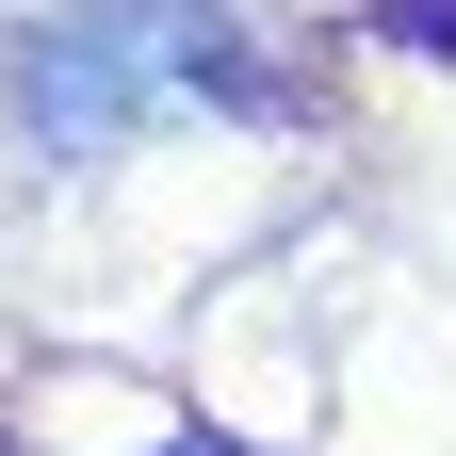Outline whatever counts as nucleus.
Returning <instances> with one entry per match:
<instances>
[{
    "mask_svg": "<svg viewBox=\"0 0 456 456\" xmlns=\"http://www.w3.org/2000/svg\"><path fill=\"white\" fill-rule=\"evenodd\" d=\"M163 456H228V440H163Z\"/></svg>",
    "mask_w": 456,
    "mask_h": 456,
    "instance_id": "nucleus-2",
    "label": "nucleus"
},
{
    "mask_svg": "<svg viewBox=\"0 0 456 456\" xmlns=\"http://www.w3.org/2000/svg\"><path fill=\"white\" fill-rule=\"evenodd\" d=\"M212 82H228V17L212 0H82L66 33H33L17 114H33V147H131L147 114H180Z\"/></svg>",
    "mask_w": 456,
    "mask_h": 456,
    "instance_id": "nucleus-1",
    "label": "nucleus"
}]
</instances>
